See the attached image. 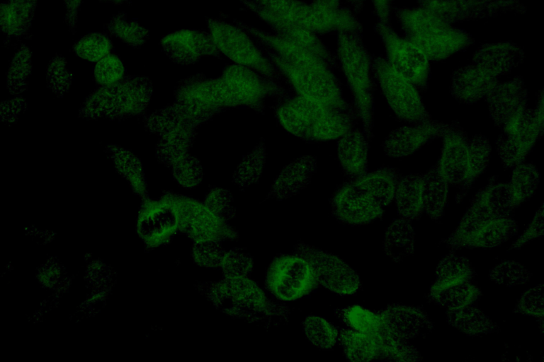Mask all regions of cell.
Returning a JSON list of instances; mask_svg holds the SVG:
<instances>
[{
    "label": "cell",
    "instance_id": "cell-1",
    "mask_svg": "<svg viewBox=\"0 0 544 362\" xmlns=\"http://www.w3.org/2000/svg\"><path fill=\"white\" fill-rule=\"evenodd\" d=\"M495 177L475 194L458 227L446 240L452 248H489L514 236L518 226L509 214L499 211L492 201Z\"/></svg>",
    "mask_w": 544,
    "mask_h": 362
},
{
    "label": "cell",
    "instance_id": "cell-2",
    "mask_svg": "<svg viewBox=\"0 0 544 362\" xmlns=\"http://www.w3.org/2000/svg\"><path fill=\"white\" fill-rule=\"evenodd\" d=\"M276 116L289 133L307 142L339 139L354 127L356 112L327 107L299 95L287 96Z\"/></svg>",
    "mask_w": 544,
    "mask_h": 362
},
{
    "label": "cell",
    "instance_id": "cell-3",
    "mask_svg": "<svg viewBox=\"0 0 544 362\" xmlns=\"http://www.w3.org/2000/svg\"><path fill=\"white\" fill-rule=\"evenodd\" d=\"M443 138L441 154L436 166L448 185L459 187L460 192L455 197L459 203L487 167L491 145L482 134L469 138L458 122L450 124Z\"/></svg>",
    "mask_w": 544,
    "mask_h": 362
},
{
    "label": "cell",
    "instance_id": "cell-4",
    "mask_svg": "<svg viewBox=\"0 0 544 362\" xmlns=\"http://www.w3.org/2000/svg\"><path fill=\"white\" fill-rule=\"evenodd\" d=\"M152 93L147 77L125 76L89 94L81 103L78 115L86 119L124 120L142 114Z\"/></svg>",
    "mask_w": 544,
    "mask_h": 362
},
{
    "label": "cell",
    "instance_id": "cell-5",
    "mask_svg": "<svg viewBox=\"0 0 544 362\" xmlns=\"http://www.w3.org/2000/svg\"><path fill=\"white\" fill-rule=\"evenodd\" d=\"M405 39L421 49L429 60L444 59L470 43V35L420 6L395 11Z\"/></svg>",
    "mask_w": 544,
    "mask_h": 362
},
{
    "label": "cell",
    "instance_id": "cell-6",
    "mask_svg": "<svg viewBox=\"0 0 544 362\" xmlns=\"http://www.w3.org/2000/svg\"><path fill=\"white\" fill-rule=\"evenodd\" d=\"M337 55L353 98L355 111L369 140L373 128V59L363 42L361 33L356 32H338Z\"/></svg>",
    "mask_w": 544,
    "mask_h": 362
},
{
    "label": "cell",
    "instance_id": "cell-7",
    "mask_svg": "<svg viewBox=\"0 0 544 362\" xmlns=\"http://www.w3.org/2000/svg\"><path fill=\"white\" fill-rule=\"evenodd\" d=\"M261 47L297 95L327 107L356 112L344 98L339 82L327 62L295 64L280 58L266 47Z\"/></svg>",
    "mask_w": 544,
    "mask_h": 362
},
{
    "label": "cell",
    "instance_id": "cell-8",
    "mask_svg": "<svg viewBox=\"0 0 544 362\" xmlns=\"http://www.w3.org/2000/svg\"><path fill=\"white\" fill-rule=\"evenodd\" d=\"M267 10L314 33L350 31L361 33L363 26L346 8H331L301 0H251Z\"/></svg>",
    "mask_w": 544,
    "mask_h": 362
},
{
    "label": "cell",
    "instance_id": "cell-9",
    "mask_svg": "<svg viewBox=\"0 0 544 362\" xmlns=\"http://www.w3.org/2000/svg\"><path fill=\"white\" fill-rule=\"evenodd\" d=\"M216 305L238 315L255 319L277 317L287 319L290 310L270 300L263 291L252 281L243 277H226L213 288Z\"/></svg>",
    "mask_w": 544,
    "mask_h": 362
},
{
    "label": "cell",
    "instance_id": "cell-10",
    "mask_svg": "<svg viewBox=\"0 0 544 362\" xmlns=\"http://www.w3.org/2000/svg\"><path fill=\"white\" fill-rule=\"evenodd\" d=\"M206 23L217 49L229 59L238 65L256 70L271 81L281 78L270 59L241 28L215 18H207Z\"/></svg>",
    "mask_w": 544,
    "mask_h": 362
},
{
    "label": "cell",
    "instance_id": "cell-11",
    "mask_svg": "<svg viewBox=\"0 0 544 362\" xmlns=\"http://www.w3.org/2000/svg\"><path fill=\"white\" fill-rule=\"evenodd\" d=\"M338 341L346 358L351 361H413L416 347L391 334H368L351 328L339 331Z\"/></svg>",
    "mask_w": 544,
    "mask_h": 362
},
{
    "label": "cell",
    "instance_id": "cell-12",
    "mask_svg": "<svg viewBox=\"0 0 544 362\" xmlns=\"http://www.w3.org/2000/svg\"><path fill=\"white\" fill-rule=\"evenodd\" d=\"M373 73L390 107L400 119L414 125L431 119L416 88L386 59H373Z\"/></svg>",
    "mask_w": 544,
    "mask_h": 362
},
{
    "label": "cell",
    "instance_id": "cell-13",
    "mask_svg": "<svg viewBox=\"0 0 544 362\" xmlns=\"http://www.w3.org/2000/svg\"><path fill=\"white\" fill-rule=\"evenodd\" d=\"M319 284L312 264L299 255H280L270 264L266 286L277 299L292 301L312 291Z\"/></svg>",
    "mask_w": 544,
    "mask_h": 362
},
{
    "label": "cell",
    "instance_id": "cell-14",
    "mask_svg": "<svg viewBox=\"0 0 544 362\" xmlns=\"http://www.w3.org/2000/svg\"><path fill=\"white\" fill-rule=\"evenodd\" d=\"M535 109L527 108L522 118L509 133L500 134L496 146L506 168L521 165L543 133V91L541 90Z\"/></svg>",
    "mask_w": 544,
    "mask_h": 362
},
{
    "label": "cell",
    "instance_id": "cell-15",
    "mask_svg": "<svg viewBox=\"0 0 544 362\" xmlns=\"http://www.w3.org/2000/svg\"><path fill=\"white\" fill-rule=\"evenodd\" d=\"M375 31L386 51V59L417 88L425 89L430 73L429 59L416 45L400 37L389 25L378 23Z\"/></svg>",
    "mask_w": 544,
    "mask_h": 362
},
{
    "label": "cell",
    "instance_id": "cell-16",
    "mask_svg": "<svg viewBox=\"0 0 544 362\" xmlns=\"http://www.w3.org/2000/svg\"><path fill=\"white\" fill-rule=\"evenodd\" d=\"M295 252L313 267L319 284L341 296L353 295L361 287L358 274L336 255L300 242Z\"/></svg>",
    "mask_w": 544,
    "mask_h": 362
},
{
    "label": "cell",
    "instance_id": "cell-17",
    "mask_svg": "<svg viewBox=\"0 0 544 362\" xmlns=\"http://www.w3.org/2000/svg\"><path fill=\"white\" fill-rule=\"evenodd\" d=\"M137 226L140 236L149 246H159L168 241L179 230L175 197L165 195L158 200L144 199Z\"/></svg>",
    "mask_w": 544,
    "mask_h": 362
},
{
    "label": "cell",
    "instance_id": "cell-18",
    "mask_svg": "<svg viewBox=\"0 0 544 362\" xmlns=\"http://www.w3.org/2000/svg\"><path fill=\"white\" fill-rule=\"evenodd\" d=\"M179 216V230L195 243L233 239L236 231L205 205L175 197Z\"/></svg>",
    "mask_w": 544,
    "mask_h": 362
},
{
    "label": "cell",
    "instance_id": "cell-19",
    "mask_svg": "<svg viewBox=\"0 0 544 362\" xmlns=\"http://www.w3.org/2000/svg\"><path fill=\"white\" fill-rule=\"evenodd\" d=\"M485 99L492 120L504 134L515 129L528 108V91L519 77L498 82Z\"/></svg>",
    "mask_w": 544,
    "mask_h": 362
},
{
    "label": "cell",
    "instance_id": "cell-20",
    "mask_svg": "<svg viewBox=\"0 0 544 362\" xmlns=\"http://www.w3.org/2000/svg\"><path fill=\"white\" fill-rule=\"evenodd\" d=\"M331 206L334 216L349 225L368 224L383 214L378 202L351 180L336 190Z\"/></svg>",
    "mask_w": 544,
    "mask_h": 362
},
{
    "label": "cell",
    "instance_id": "cell-21",
    "mask_svg": "<svg viewBox=\"0 0 544 362\" xmlns=\"http://www.w3.org/2000/svg\"><path fill=\"white\" fill-rule=\"evenodd\" d=\"M239 1L268 25L275 34L309 49L330 66L336 65V61L329 49L313 31L267 10L251 0Z\"/></svg>",
    "mask_w": 544,
    "mask_h": 362
},
{
    "label": "cell",
    "instance_id": "cell-22",
    "mask_svg": "<svg viewBox=\"0 0 544 362\" xmlns=\"http://www.w3.org/2000/svg\"><path fill=\"white\" fill-rule=\"evenodd\" d=\"M161 45L174 62L188 64L203 57L220 54L210 33L198 30H180L164 36Z\"/></svg>",
    "mask_w": 544,
    "mask_h": 362
},
{
    "label": "cell",
    "instance_id": "cell-23",
    "mask_svg": "<svg viewBox=\"0 0 544 362\" xmlns=\"http://www.w3.org/2000/svg\"><path fill=\"white\" fill-rule=\"evenodd\" d=\"M450 127V124L431 119L413 127H401L388 134L382 143V148L388 156L404 157L434 139L443 137Z\"/></svg>",
    "mask_w": 544,
    "mask_h": 362
},
{
    "label": "cell",
    "instance_id": "cell-24",
    "mask_svg": "<svg viewBox=\"0 0 544 362\" xmlns=\"http://www.w3.org/2000/svg\"><path fill=\"white\" fill-rule=\"evenodd\" d=\"M383 325L395 338L409 341L432 329V322L419 307L393 304L378 311Z\"/></svg>",
    "mask_w": 544,
    "mask_h": 362
},
{
    "label": "cell",
    "instance_id": "cell-25",
    "mask_svg": "<svg viewBox=\"0 0 544 362\" xmlns=\"http://www.w3.org/2000/svg\"><path fill=\"white\" fill-rule=\"evenodd\" d=\"M498 82L497 76L473 62L453 73L450 93L458 102L472 104L485 98Z\"/></svg>",
    "mask_w": 544,
    "mask_h": 362
},
{
    "label": "cell",
    "instance_id": "cell-26",
    "mask_svg": "<svg viewBox=\"0 0 544 362\" xmlns=\"http://www.w3.org/2000/svg\"><path fill=\"white\" fill-rule=\"evenodd\" d=\"M540 179V173L532 164H521L515 168L511 178L501 183L497 192V206L504 213L513 209L531 197Z\"/></svg>",
    "mask_w": 544,
    "mask_h": 362
},
{
    "label": "cell",
    "instance_id": "cell-27",
    "mask_svg": "<svg viewBox=\"0 0 544 362\" xmlns=\"http://www.w3.org/2000/svg\"><path fill=\"white\" fill-rule=\"evenodd\" d=\"M317 168L316 158L304 155L286 165L273 182L269 197L278 199L299 193L310 182Z\"/></svg>",
    "mask_w": 544,
    "mask_h": 362
},
{
    "label": "cell",
    "instance_id": "cell-28",
    "mask_svg": "<svg viewBox=\"0 0 544 362\" xmlns=\"http://www.w3.org/2000/svg\"><path fill=\"white\" fill-rule=\"evenodd\" d=\"M337 155L346 176L352 180L367 172L368 139L364 132L352 128L337 141Z\"/></svg>",
    "mask_w": 544,
    "mask_h": 362
},
{
    "label": "cell",
    "instance_id": "cell-29",
    "mask_svg": "<svg viewBox=\"0 0 544 362\" xmlns=\"http://www.w3.org/2000/svg\"><path fill=\"white\" fill-rule=\"evenodd\" d=\"M37 4L38 0H7L1 4V28L8 41L31 37Z\"/></svg>",
    "mask_w": 544,
    "mask_h": 362
},
{
    "label": "cell",
    "instance_id": "cell-30",
    "mask_svg": "<svg viewBox=\"0 0 544 362\" xmlns=\"http://www.w3.org/2000/svg\"><path fill=\"white\" fill-rule=\"evenodd\" d=\"M472 280L463 278L435 280L429 297L436 304L448 309L471 305L482 295Z\"/></svg>",
    "mask_w": 544,
    "mask_h": 362
},
{
    "label": "cell",
    "instance_id": "cell-31",
    "mask_svg": "<svg viewBox=\"0 0 544 362\" xmlns=\"http://www.w3.org/2000/svg\"><path fill=\"white\" fill-rule=\"evenodd\" d=\"M105 152L112 160L118 173L130 185L132 191L142 199L147 198L146 181L140 160L131 151L118 145H106Z\"/></svg>",
    "mask_w": 544,
    "mask_h": 362
},
{
    "label": "cell",
    "instance_id": "cell-32",
    "mask_svg": "<svg viewBox=\"0 0 544 362\" xmlns=\"http://www.w3.org/2000/svg\"><path fill=\"white\" fill-rule=\"evenodd\" d=\"M424 174L408 175L400 178L394 199L401 218L413 221L424 213Z\"/></svg>",
    "mask_w": 544,
    "mask_h": 362
},
{
    "label": "cell",
    "instance_id": "cell-33",
    "mask_svg": "<svg viewBox=\"0 0 544 362\" xmlns=\"http://www.w3.org/2000/svg\"><path fill=\"white\" fill-rule=\"evenodd\" d=\"M399 180L395 169L382 167L351 180L368 192L384 207L394 199Z\"/></svg>",
    "mask_w": 544,
    "mask_h": 362
},
{
    "label": "cell",
    "instance_id": "cell-34",
    "mask_svg": "<svg viewBox=\"0 0 544 362\" xmlns=\"http://www.w3.org/2000/svg\"><path fill=\"white\" fill-rule=\"evenodd\" d=\"M383 249L385 253L396 262L413 254L414 230L410 221L400 218L390 223L385 232Z\"/></svg>",
    "mask_w": 544,
    "mask_h": 362
},
{
    "label": "cell",
    "instance_id": "cell-35",
    "mask_svg": "<svg viewBox=\"0 0 544 362\" xmlns=\"http://www.w3.org/2000/svg\"><path fill=\"white\" fill-rule=\"evenodd\" d=\"M448 322L468 336H480L494 332L498 327L480 310L468 305L448 309Z\"/></svg>",
    "mask_w": 544,
    "mask_h": 362
},
{
    "label": "cell",
    "instance_id": "cell-36",
    "mask_svg": "<svg viewBox=\"0 0 544 362\" xmlns=\"http://www.w3.org/2000/svg\"><path fill=\"white\" fill-rule=\"evenodd\" d=\"M448 194V183L439 173L436 166L424 173L423 205L424 212L437 220L444 214Z\"/></svg>",
    "mask_w": 544,
    "mask_h": 362
},
{
    "label": "cell",
    "instance_id": "cell-37",
    "mask_svg": "<svg viewBox=\"0 0 544 362\" xmlns=\"http://www.w3.org/2000/svg\"><path fill=\"white\" fill-rule=\"evenodd\" d=\"M334 313L339 320L358 332L390 334L385 327L378 311H372L355 305L336 308Z\"/></svg>",
    "mask_w": 544,
    "mask_h": 362
},
{
    "label": "cell",
    "instance_id": "cell-38",
    "mask_svg": "<svg viewBox=\"0 0 544 362\" xmlns=\"http://www.w3.org/2000/svg\"><path fill=\"white\" fill-rule=\"evenodd\" d=\"M521 53L515 48L494 46L481 49L476 55L474 63L498 76L510 72L521 62Z\"/></svg>",
    "mask_w": 544,
    "mask_h": 362
},
{
    "label": "cell",
    "instance_id": "cell-39",
    "mask_svg": "<svg viewBox=\"0 0 544 362\" xmlns=\"http://www.w3.org/2000/svg\"><path fill=\"white\" fill-rule=\"evenodd\" d=\"M104 27L110 35L133 48L141 47L149 37V30L135 20H128L125 12L113 15Z\"/></svg>",
    "mask_w": 544,
    "mask_h": 362
},
{
    "label": "cell",
    "instance_id": "cell-40",
    "mask_svg": "<svg viewBox=\"0 0 544 362\" xmlns=\"http://www.w3.org/2000/svg\"><path fill=\"white\" fill-rule=\"evenodd\" d=\"M32 52L22 44L14 54L6 72V87L10 94L16 96L24 93L32 71Z\"/></svg>",
    "mask_w": 544,
    "mask_h": 362
},
{
    "label": "cell",
    "instance_id": "cell-41",
    "mask_svg": "<svg viewBox=\"0 0 544 362\" xmlns=\"http://www.w3.org/2000/svg\"><path fill=\"white\" fill-rule=\"evenodd\" d=\"M113 47L110 39L102 33H90L79 39L72 50L79 58L97 62L109 53Z\"/></svg>",
    "mask_w": 544,
    "mask_h": 362
},
{
    "label": "cell",
    "instance_id": "cell-42",
    "mask_svg": "<svg viewBox=\"0 0 544 362\" xmlns=\"http://www.w3.org/2000/svg\"><path fill=\"white\" fill-rule=\"evenodd\" d=\"M302 326L307 339L317 347L330 349L338 341L339 330L322 317L309 315Z\"/></svg>",
    "mask_w": 544,
    "mask_h": 362
},
{
    "label": "cell",
    "instance_id": "cell-43",
    "mask_svg": "<svg viewBox=\"0 0 544 362\" xmlns=\"http://www.w3.org/2000/svg\"><path fill=\"white\" fill-rule=\"evenodd\" d=\"M73 74L67 68L66 59L60 54L53 57L46 70L47 87L57 97H62L69 89Z\"/></svg>",
    "mask_w": 544,
    "mask_h": 362
},
{
    "label": "cell",
    "instance_id": "cell-44",
    "mask_svg": "<svg viewBox=\"0 0 544 362\" xmlns=\"http://www.w3.org/2000/svg\"><path fill=\"white\" fill-rule=\"evenodd\" d=\"M531 275L527 268L514 260L499 263L489 274L492 281L507 286L526 284L530 280Z\"/></svg>",
    "mask_w": 544,
    "mask_h": 362
},
{
    "label": "cell",
    "instance_id": "cell-45",
    "mask_svg": "<svg viewBox=\"0 0 544 362\" xmlns=\"http://www.w3.org/2000/svg\"><path fill=\"white\" fill-rule=\"evenodd\" d=\"M125 66L120 59L113 53L98 61L94 69L96 83L105 86L115 83L125 76Z\"/></svg>",
    "mask_w": 544,
    "mask_h": 362
},
{
    "label": "cell",
    "instance_id": "cell-46",
    "mask_svg": "<svg viewBox=\"0 0 544 362\" xmlns=\"http://www.w3.org/2000/svg\"><path fill=\"white\" fill-rule=\"evenodd\" d=\"M543 284H540L523 293L517 301L514 312L538 318L540 329H543Z\"/></svg>",
    "mask_w": 544,
    "mask_h": 362
},
{
    "label": "cell",
    "instance_id": "cell-47",
    "mask_svg": "<svg viewBox=\"0 0 544 362\" xmlns=\"http://www.w3.org/2000/svg\"><path fill=\"white\" fill-rule=\"evenodd\" d=\"M225 253L219 241L195 243L192 250L196 263L205 267H220Z\"/></svg>",
    "mask_w": 544,
    "mask_h": 362
},
{
    "label": "cell",
    "instance_id": "cell-48",
    "mask_svg": "<svg viewBox=\"0 0 544 362\" xmlns=\"http://www.w3.org/2000/svg\"><path fill=\"white\" fill-rule=\"evenodd\" d=\"M252 267V258L238 251L226 252L220 264L225 277L246 276Z\"/></svg>",
    "mask_w": 544,
    "mask_h": 362
},
{
    "label": "cell",
    "instance_id": "cell-49",
    "mask_svg": "<svg viewBox=\"0 0 544 362\" xmlns=\"http://www.w3.org/2000/svg\"><path fill=\"white\" fill-rule=\"evenodd\" d=\"M266 151L264 144H259L244 162V183L256 182L260 177L265 163Z\"/></svg>",
    "mask_w": 544,
    "mask_h": 362
},
{
    "label": "cell",
    "instance_id": "cell-50",
    "mask_svg": "<svg viewBox=\"0 0 544 362\" xmlns=\"http://www.w3.org/2000/svg\"><path fill=\"white\" fill-rule=\"evenodd\" d=\"M205 206L215 215L225 221L231 218L234 214L231 197L226 192L220 190L209 194Z\"/></svg>",
    "mask_w": 544,
    "mask_h": 362
},
{
    "label": "cell",
    "instance_id": "cell-51",
    "mask_svg": "<svg viewBox=\"0 0 544 362\" xmlns=\"http://www.w3.org/2000/svg\"><path fill=\"white\" fill-rule=\"evenodd\" d=\"M544 228L543 206L538 209L523 233L512 243L510 250H518L531 240L542 237Z\"/></svg>",
    "mask_w": 544,
    "mask_h": 362
},
{
    "label": "cell",
    "instance_id": "cell-52",
    "mask_svg": "<svg viewBox=\"0 0 544 362\" xmlns=\"http://www.w3.org/2000/svg\"><path fill=\"white\" fill-rule=\"evenodd\" d=\"M27 107L26 100L21 95L2 101L0 107L1 120L7 124L16 122Z\"/></svg>",
    "mask_w": 544,
    "mask_h": 362
},
{
    "label": "cell",
    "instance_id": "cell-53",
    "mask_svg": "<svg viewBox=\"0 0 544 362\" xmlns=\"http://www.w3.org/2000/svg\"><path fill=\"white\" fill-rule=\"evenodd\" d=\"M83 0H63L65 8L64 23L72 35L76 33L78 14Z\"/></svg>",
    "mask_w": 544,
    "mask_h": 362
},
{
    "label": "cell",
    "instance_id": "cell-54",
    "mask_svg": "<svg viewBox=\"0 0 544 362\" xmlns=\"http://www.w3.org/2000/svg\"><path fill=\"white\" fill-rule=\"evenodd\" d=\"M379 22L388 24L392 11V0H371Z\"/></svg>",
    "mask_w": 544,
    "mask_h": 362
},
{
    "label": "cell",
    "instance_id": "cell-55",
    "mask_svg": "<svg viewBox=\"0 0 544 362\" xmlns=\"http://www.w3.org/2000/svg\"><path fill=\"white\" fill-rule=\"evenodd\" d=\"M314 2L331 8H339L340 0H313Z\"/></svg>",
    "mask_w": 544,
    "mask_h": 362
},
{
    "label": "cell",
    "instance_id": "cell-56",
    "mask_svg": "<svg viewBox=\"0 0 544 362\" xmlns=\"http://www.w3.org/2000/svg\"><path fill=\"white\" fill-rule=\"evenodd\" d=\"M365 1L366 0H346L353 8L358 12L363 8Z\"/></svg>",
    "mask_w": 544,
    "mask_h": 362
},
{
    "label": "cell",
    "instance_id": "cell-57",
    "mask_svg": "<svg viewBox=\"0 0 544 362\" xmlns=\"http://www.w3.org/2000/svg\"><path fill=\"white\" fill-rule=\"evenodd\" d=\"M100 2L110 3L115 5L130 3V0H98Z\"/></svg>",
    "mask_w": 544,
    "mask_h": 362
}]
</instances>
